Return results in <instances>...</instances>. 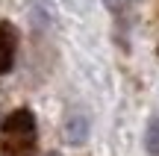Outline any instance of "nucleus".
<instances>
[{"label":"nucleus","instance_id":"obj_1","mask_svg":"<svg viewBox=\"0 0 159 156\" xmlns=\"http://www.w3.org/2000/svg\"><path fill=\"white\" fill-rule=\"evenodd\" d=\"M3 133V156H33L35 118L30 109H15L0 127Z\"/></svg>","mask_w":159,"mask_h":156},{"label":"nucleus","instance_id":"obj_2","mask_svg":"<svg viewBox=\"0 0 159 156\" xmlns=\"http://www.w3.org/2000/svg\"><path fill=\"white\" fill-rule=\"evenodd\" d=\"M65 141L71 147H83L89 141V118L83 112H71L65 118Z\"/></svg>","mask_w":159,"mask_h":156},{"label":"nucleus","instance_id":"obj_3","mask_svg":"<svg viewBox=\"0 0 159 156\" xmlns=\"http://www.w3.org/2000/svg\"><path fill=\"white\" fill-rule=\"evenodd\" d=\"M12 56H15V35L6 24H0V74L12 68Z\"/></svg>","mask_w":159,"mask_h":156},{"label":"nucleus","instance_id":"obj_4","mask_svg":"<svg viewBox=\"0 0 159 156\" xmlns=\"http://www.w3.org/2000/svg\"><path fill=\"white\" fill-rule=\"evenodd\" d=\"M144 147L150 156H159V118L148 124V133H144Z\"/></svg>","mask_w":159,"mask_h":156},{"label":"nucleus","instance_id":"obj_5","mask_svg":"<svg viewBox=\"0 0 159 156\" xmlns=\"http://www.w3.org/2000/svg\"><path fill=\"white\" fill-rule=\"evenodd\" d=\"M106 6H109L112 12H121V9L127 6V0H106Z\"/></svg>","mask_w":159,"mask_h":156},{"label":"nucleus","instance_id":"obj_6","mask_svg":"<svg viewBox=\"0 0 159 156\" xmlns=\"http://www.w3.org/2000/svg\"><path fill=\"white\" fill-rule=\"evenodd\" d=\"M47 156H59V153H56V150H50V153H47Z\"/></svg>","mask_w":159,"mask_h":156}]
</instances>
